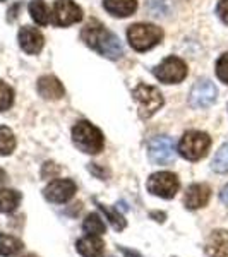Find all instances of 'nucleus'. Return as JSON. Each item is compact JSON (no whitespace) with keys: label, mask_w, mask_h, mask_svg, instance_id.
Returning <instances> with one entry per match:
<instances>
[{"label":"nucleus","mask_w":228,"mask_h":257,"mask_svg":"<svg viewBox=\"0 0 228 257\" xmlns=\"http://www.w3.org/2000/svg\"><path fill=\"white\" fill-rule=\"evenodd\" d=\"M81 40L91 50L110 60H119L124 57V47L119 36L106 30L98 19H89L86 23V26L81 31Z\"/></svg>","instance_id":"1"},{"label":"nucleus","mask_w":228,"mask_h":257,"mask_svg":"<svg viewBox=\"0 0 228 257\" xmlns=\"http://www.w3.org/2000/svg\"><path fill=\"white\" fill-rule=\"evenodd\" d=\"M72 141L76 148L86 155H98L105 146L101 131L88 120H81L72 127Z\"/></svg>","instance_id":"2"},{"label":"nucleus","mask_w":228,"mask_h":257,"mask_svg":"<svg viewBox=\"0 0 228 257\" xmlns=\"http://www.w3.org/2000/svg\"><path fill=\"white\" fill-rule=\"evenodd\" d=\"M127 40L136 52H148L163 40V30L155 24L138 23L127 30Z\"/></svg>","instance_id":"3"},{"label":"nucleus","mask_w":228,"mask_h":257,"mask_svg":"<svg viewBox=\"0 0 228 257\" xmlns=\"http://www.w3.org/2000/svg\"><path fill=\"white\" fill-rule=\"evenodd\" d=\"M211 148V138L206 132L201 131H189L182 136L179 143V153L182 158L189 161H199L208 155Z\"/></svg>","instance_id":"4"},{"label":"nucleus","mask_w":228,"mask_h":257,"mask_svg":"<svg viewBox=\"0 0 228 257\" xmlns=\"http://www.w3.org/2000/svg\"><path fill=\"white\" fill-rule=\"evenodd\" d=\"M132 96L139 105V117L141 118H151L153 115L163 106L165 99L158 88L148 84H138L132 91Z\"/></svg>","instance_id":"5"},{"label":"nucleus","mask_w":228,"mask_h":257,"mask_svg":"<svg viewBox=\"0 0 228 257\" xmlns=\"http://www.w3.org/2000/svg\"><path fill=\"white\" fill-rule=\"evenodd\" d=\"M187 64L179 57H167L160 65L153 69V76L165 84H179L187 77Z\"/></svg>","instance_id":"6"},{"label":"nucleus","mask_w":228,"mask_h":257,"mask_svg":"<svg viewBox=\"0 0 228 257\" xmlns=\"http://www.w3.org/2000/svg\"><path fill=\"white\" fill-rule=\"evenodd\" d=\"M180 182L175 173L172 172H158L153 173L148 180V190L156 197L173 199L179 192Z\"/></svg>","instance_id":"7"},{"label":"nucleus","mask_w":228,"mask_h":257,"mask_svg":"<svg viewBox=\"0 0 228 257\" xmlns=\"http://www.w3.org/2000/svg\"><path fill=\"white\" fill-rule=\"evenodd\" d=\"M148 155L151 163L155 165H172L175 161V144L168 136L153 138L148 144Z\"/></svg>","instance_id":"8"},{"label":"nucleus","mask_w":228,"mask_h":257,"mask_svg":"<svg viewBox=\"0 0 228 257\" xmlns=\"http://www.w3.org/2000/svg\"><path fill=\"white\" fill-rule=\"evenodd\" d=\"M82 19V9L72 0H55L53 4V23L60 28H67Z\"/></svg>","instance_id":"9"},{"label":"nucleus","mask_w":228,"mask_h":257,"mask_svg":"<svg viewBox=\"0 0 228 257\" xmlns=\"http://www.w3.org/2000/svg\"><path fill=\"white\" fill-rule=\"evenodd\" d=\"M76 182L70 178H60V180H53L45 187L43 196L47 201L55 202V204H64L70 201L76 194Z\"/></svg>","instance_id":"10"},{"label":"nucleus","mask_w":228,"mask_h":257,"mask_svg":"<svg viewBox=\"0 0 228 257\" xmlns=\"http://www.w3.org/2000/svg\"><path fill=\"white\" fill-rule=\"evenodd\" d=\"M216 94H218V89L211 81L208 79L197 81L196 84H194V88L190 89L189 103L192 108H208V106H211L214 103Z\"/></svg>","instance_id":"11"},{"label":"nucleus","mask_w":228,"mask_h":257,"mask_svg":"<svg viewBox=\"0 0 228 257\" xmlns=\"http://www.w3.org/2000/svg\"><path fill=\"white\" fill-rule=\"evenodd\" d=\"M45 45V38L40 30L33 26H23L19 31V47L30 55H36L41 52Z\"/></svg>","instance_id":"12"},{"label":"nucleus","mask_w":228,"mask_h":257,"mask_svg":"<svg viewBox=\"0 0 228 257\" xmlns=\"http://www.w3.org/2000/svg\"><path fill=\"white\" fill-rule=\"evenodd\" d=\"M211 197V189L209 185L206 184H192L185 192L184 202L187 209H199L204 208L206 204L209 202Z\"/></svg>","instance_id":"13"},{"label":"nucleus","mask_w":228,"mask_h":257,"mask_svg":"<svg viewBox=\"0 0 228 257\" xmlns=\"http://www.w3.org/2000/svg\"><path fill=\"white\" fill-rule=\"evenodd\" d=\"M204 248L208 257H228V231L214 230L206 240Z\"/></svg>","instance_id":"14"},{"label":"nucleus","mask_w":228,"mask_h":257,"mask_svg":"<svg viewBox=\"0 0 228 257\" xmlns=\"http://www.w3.org/2000/svg\"><path fill=\"white\" fill-rule=\"evenodd\" d=\"M38 93L45 99H60L65 94L62 82L53 76H43L38 79Z\"/></svg>","instance_id":"15"},{"label":"nucleus","mask_w":228,"mask_h":257,"mask_svg":"<svg viewBox=\"0 0 228 257\" xmlns=\"http://www.w3.org/2000/svg\"><path fill=\"white\" fill-rule=\"evenodd\" d=\"M77 252L82 257H103V250H105V243L98 235H88L77 240L76 243Z\"/></svg>","instance_id":"16"},{"label":"nucleus","mask_w":228,"mask_h":257,"mask_svg":"<svg viewBox=\"0 0 228 257\" xmlns=\"http://www.w3.org/2000/svg\"><path fill=\"white\" fill-rule=\"evenodd\" d=\"M103 7L113 18H129L138 9V0H103Z\"/></svg>","instance_id":"17"},{"label":"nucleus","mask_w":228,"mask_h":257,"mask_svg":"<svg viewBox=\"0 0 228 257\" xmlns=\"http://www.w3.org/2000/svg\"><path fill=\"white\" fill-rule=\"evenodd\" d=\"M21 202V192L14 189H2L0 190V213H14Z\"/></svg>","instance_id":"18"},{"label":"nucleus","mask_w":228,"mask_h":257,"mask_svg":"<svg viewBox=\"0 0 228 257\" xmlns=\"http://www.w3.org/2000/svg\"><path fill=\"white\" fill-rule=\"evenodd\" d=\"M24 248V243L18 237H12L7 233H0V255L14 257Z\"/></svg>","instance_id":"19"},{"label":"nucleus","mask_w":228,"mask_h":257,"mask_svg":"<svg viewBox=\"0 0 228 257\" xmlns=\"http://www.w3.org/2000/svg\"><path fill=\"white\" fill-rule=\"evenodd\" d=\"M30 14L33 21L40 26H47L50 23V11L43 0H31L30 2Z\"/></svg>","instance_id":"20"},{"label":"nucleus","mask_w":228,"mask_h":257,"mask_svg":"<svg viewBox=\"0 0 228 257\" xmlns=\"http://www.w3.org/2000/svg\"><path fill=\"white\" fill-rule=\"evenodd\" d=\"M16 149V136L9 127H0V156H9Z\"/></svg>","instance_id":"21"},{"label":"nucleus","mask_w":228,"mask_h":257,"mask_svg":"<svg viewBox=\"0 0 228 257\" xmlns=\"http://www.w3.org/2000/svg\"><path fill=\"white\" fill-rule=\"evenodd\" d=\"M82 228H84V231L86 233H89V235H103L106 231V226H105V223H103V219L98 216L96 213H91L86 216L84 219V223H82Z\"/></svg>","instance_id":"22"},{"label":"nucleus","mask_w":228,"mask_h":257,"mask_svg":"<svg viewBox=\"0 0 228 257\" xmlns=\"http://www.w3.org/2000/svg\"><path fill=\"white\" fill-rule=\"evenodd\" d=\"M146 7H148L149 14L155 16V18H165V16L170 14L172 2H170V0H148Z\"/></svg>","instance_id":"23"},{"label":"nucleus","mask_w":228,"mask_h":257,"mask_svg":"<svg viewBox=\"0 0 228 257\" xmlns=\"http://www.w3.org/2000/svg\"><path fill=\"white\" fill-rule=\"evenodd\" d=\"M211 168L216 173H228V144H223L218 149V153L214 155Z\"/></svg>","instance_id":"24"},{"label":"nucleus","mask_w":228,"mask_h":257,"mask_svg":"<svg viewBox=\"0 0 228 257\" xmlns=\"http://www.w3.org/2000/svg\"><path fill=\"white\" fill-rule=\"evenodd\" d=\"M96 204H98V208L103 211V213L106 214V218L110 219V223H111V226L115 228L117 231L120 230H124V228L127 226V223H126V219H124V216L120 213H117V211H113V209H110V208H106V206H103V204H99V202L96 201Z\"/></svg>","instance_id":"25"},{"label":"nucleus","mask_w":228,"mask_h":257,"mask_svg":"<svg viewBox=\"0 0 228 257\" xmlns=\"http://www.w3.org/2000/svg\"><path fill=\"white\" fill-rule=\"evenodd\" d=\"M12 103H14V91H12L9 84L0 81V111L9 110Z\"/></svg>","instance_id":"26"},{"label":"nucleus","mask_w":228,"mask_h":257,"mask_svg":"<svg viewBox=\"0 0 228 257\" xmlns=\"http://www.w3.org/2000/svg\"><path fill=\"white\" fill-rule=\"evenodd\" d=\"M216 76L221 82L228 84V53H223L216 62Z\"/></svg>","instance_id":"27"},{"label":"nucleus","mask_w":228,"mask_h":257,"mask_svg":"<svg viewBox=\"0 0 228 257\" xmlns=\"http://www.w3.org/2000/svg\"><path fill=\"white\" fill-rule=\"evenodd\" d=\"M59 172H60V168L59 167H55V163H45L43 165V170H41V177L43 178H47L48 175L50 177H55V175H59Z\"/></svg>","instance_id":"28"},{"label":"nucleus","mask_w":228,"mask_h":257,"mask_svg":"<svg viewBox=\"0 0 228 257\" xmlns=\"http://www.w3.org/2000/svg\"><path fill=\"white\" fill-rule=\"evenodd\" d=\"M216 14L219 16V19L225 24H228V0H219L218 7H216Z\"/></svg>","instance_id":"29"},{"label":"nucleus","mask_w":228,"mask_h":257,"mask_svg":"<svg viewBox=\"0 0 228 257\" xmlns=\"http://www.w3.org/2000/svg\"><path fill=\"white\" fill-rule=\"evenodd\" d=\"M21 7H23V4L18 2V4H14V6H12L11 9H9V16H7V19H9V23H12V21H14V19L19 16L18 12H19Z\"/></svg>","instance_id":"30"},{"label":"nucleus","mask_w":228,"mask_h":257,"mask_svg":"<svg viewBox=\"0 0 228 257\" xmlns=\"http://www.w3.org/2000/svg\"><path fill=\"white\" fill-rule=\"evenodd\" d=\"M120 250L124 252V255L126 257H143L139 254V252H136V250H129V248H126V247H120Z\"/></svg>","instance_id":"31"},{"label":"nucleus","mask_w":228,"mask_h":257,"mask_svg":"<svg viewBox=\"0 0 228 257\" xmlns=\"http://www.w3.org/2000/svg\"><path fill=\"white\" fill-rule=\"evenodd\" d=\"M219 197H221L223 204L228 206V185H225V187L221 189V194H219Z\"/></svg>","instance_id":"32"},{"label":"nucleus","mask_w":228,"mask_h":257,"mask_svg":"<svg viewBox=\"0 0 228 257\" xmlns=\"http://www.w3.org/2000/svg\"><path fill=\"white\" fill-rule=\"evenodd\" d=\"M151 218H158L156 221L163 223L165 221V213H151Z\"/></svg>","instance_id":"33"},{"label":"nucleus","mask_w":228,"mask_h":257,"mask_svg":"<svg viewBox=\"0 0 228 257\" xmlns=\"http://www.w3.org/2000/svg\"><path fill=\"white\" fill-rule=\"evenodd\" d=\"M6 182H7V173L4 172L2 168H0V185H2V184H6Z\"/></svg>","instance_id":"34"},{"label":"nucleus","mask_w":228,"mask_h":257,"mask_svg":"<svg viewBox=\"0 0 228 257\" xmlns=\"http://www.w3.org/2000/svg\"><path fill=\"white\" fill-rule=\"evenodd\" d=\"M24 257H38V255H36V254H26Z\"/></svg>","instance_id":"35"},{"label":"nucleus","mask_w":228,"mask_h":257,"mask_svg":"<svg viewBox=\"0 0 228 257\" xmlns=\"http://www.w3.org/2000/svg\"><path fill=\"white\" fill-rule=\"evenodd\" d=\"M0 2H4V0H0Z\"/></svg>","instance_id":"36"}]
</instances>
